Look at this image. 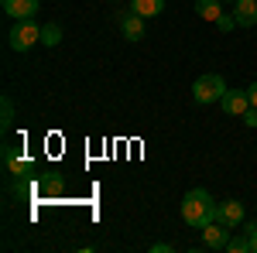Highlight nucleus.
I'll return each instance as SVG.
<instances>
[{
    "instance_id": "obj_10",
    "label": "nucleus",
    "mask_w": 257,
    "mask_h": 253,
    "mask_svg": "<svg viewBox=\"0 0 257 253\" xmlns=\"http://www.w3.org/2000/svg\"><path fill=\"white\" fill-rule=\"evenodd\" d=\"M120 31H123V38H127V41H141V38H144V18L134 14V11L123 14V18H120Z\"/></svg>"
},
{
    "instance_id": "obj_4",
    "label": "nucleus",
    "mask_w": 257,
    "mask_h": 253,
    "mask_svg": "<svg viewBox=\"0 0 257 253\" xmlns=\"http://www.w3.org/2000/svg\"><path fill=\"white\" fill-rule=\"evenodd\" d=\"M243 202L240 198H223V202H216V222H223V226H230V229H237L240 222H243Z\"/></svg>"
},
{
    "instance_id": "obj_17",
    "label": "nucleus",
    "mask_w": 257,
    "mask_h": 253,
    "mask_svg": "<svg viewBox=\"0 0 257 253\" xmlns=\"http://www.w3.org/2000/svg\"><path fill=\"white\" fill-rule=\"evenodd\" d=\"M216 28L226 35V31H233V28H237V18H233V14H219V18H216Z\"/></svg>"
},
{
    "instance_id": "obj_11",
    "label": "nucleus",
    "mask_w": 257,
    "mask_h": 253,
    "mask_svg": "<svg viewBox=\"0 0 257 253\" xmlns=\"http://www.w3.org/2000/svg\"><path fill=\"white\" fill-rule=\"evenodd\" d=\"M131 11L141 18H158L165 11V0H131Z\"/></svg>"
},
{
    "instance_id": "obj_5",
    "label": "nucleus",
    "mask_w": 257,
    "mask_h": 253,
    "mask_svg": "<svg viewBox=\"0 0 257 253\" xmlns=\"http://www.w3.org/2000/svg\"><path fill=\"white\" fill-rule=\"evenodd\" d=\"M4 14L14 21H31L35 14L41 11V0H0Z\"/></svg>"
},
{
    "instance_id": "obj_22",
    "label": "nucleus",
    "mask_w": 257,
    "mask_h": 253,
    "mask_svg": "<svg viewBox=\"0 0 257 253\" xmlns=\"http://www.w3.org/2000/svg\"><path fill=\"white\" fill-rule=\"evenodd\" d=\"M223 4H237V0H223Z\"/></svg>"
},
{
    "instance_id": "obj_15",
    "label": "nucleus",
    "mask_w": 257,
    "mask_h": 253,
    "mask_svg": "<svg viewBox=\"0 0 257 253\" xmlns=\"http://www.w3.org/2000/svg\"><path fill=\"white\" fill-rule=\"evenodd\" d=\"M0 110H4V120H0V127H4V130H11V127H14V99L4 96V99H0Z\"/></svg>"
},
{
    "instance_id": "obj_2",
    "label": "nucleus",
    "mask_w": 257,
    "mask_h": 253,
    "mask_svg": "<svg viewBox=\"0 0 257 253\" xmlns=\"http://www.w3.org/2000/svg\"><path fill=\"white\" fill-rule=\"evenodd\" d=\"M223 96H226V82H223L219 72H206V76H199L192 82V99H196L199 106H213Z\"/></svg>"
},
{
    "instance_id": "obj_3",
    "label": "nucleus",
    "mask_w": 257,
    "mask_h": 253,
    "mask_svg": "<svg viewBox=\"0 0 257 253\" xmlns=\"http://www.w3.org/2000/svg\"><path fill=\"white\" fill-rule=\"evenodd\" d=\"M7 45H11L14 52H28V48L41 45V24H35V18L18 21V24L11 28V35H7Z\"/></svg>"
},
{
    "instance_id": "obj_6",
    "label": "nucleus",
    "mask_w": 257,
    "mask_h": 253,
    "mask_svg": "<svg viewBox=\"0 0 257 253\" xmlns=\"http://www.w3.org/2000/svg\"><path fill=\"white\" fill-rule=\"evenodd\" d=\"M219 106H223V113H230V117H243V113L250 110V96H247V89H226V96L219 99Z\"/></svg>"
},
{
    "instance_id": "obj_9",
    "label": "nucleus",
    "mask_w": 257,
    "mask_h": 253,
    "mask_svg": "<svg viewBox=\"0 0 257 253\" xmlns=\"http://www.w3.org/2000/svg\"><path fill=\"white\" fill-rule=\"evenodd\" d=\"M233 18H237V28H254L257 24V0H237L233 4Z\"/></svg>"
},
{
    "instance_id": "obj_19",
    "label": "nucleus",
    "mask_w": 257,
    "mask_h": 253,
    "mask_svg": "<svg viewBox=\"0 0 257 253\" xmlns=\"http://www.w3.org/2000/svg\"><path fill=\"white\" fill-rule=\"evenodd\" d=\"M243 233L250 236V246H254V253H257V222H243Z\"/></svg>"
},
{
    "instance_id": "obj_13",
    "label": "nucleus",
    "mask_w": 257,
    "mask_h": 253,
    "mask_svg": "<svg viewBox=\"0 0 257 253\" xmlns=\"http://www.w3.org/2000/svg\"><path fill=\"white\" fill-rule=\"evenodd\" d=\"M41 45H45V48L62 45V28L59 24H41Z\"/></svg>"
},
{
    "instance_id": "obj_14",
    "label": "nucleus",
    "mask_w": 257,
    "mask_h": 253,
    "mask_svg": "<svg viewBox=\"0 0 257 253\" xmlns=\"http://www.w3.org/2000/svg\"><path fill=\"white\" fill-rule=\"evenodd\" d=\"M226 250H230V253H254V246H250V236L240 229V236H230Z\"/></svg>"
},
{
    "instance_id": "obj_7",
    "label": "nucleus",
    "mask_w": 257,
    "mask_h": 253,
    "mask_svg": "<svg viewBox=\"0 0 257 253\" xmlns=\"http://www.w3.org/2000/svg\"><path fill=\"white\" fill-rule=\"evenodd\" d=\"M202 243L209 246V250H226V243H230V226H223V222H209L206 229H202Z\"/></svg>"
},
{
    "instance_id": "obj_18",
    "label": "nucleus",
    "mask_w": 257,
    "mask_h": 253,
    "mask_svg": "<svg viewBox=\"0 0 257 253\" xmlns=\"http://www.w3.org/2000/svg\"><path fill=\"white\" fill-rule=\"evenodd\" d=\"M243 123H247V127H250V130H257V106H250V110H247V113H243Z\"/></svg>"
},
{
    "instance_id": "obj_21",
    "label": "nucleus",
    "mask_w": 257,
    "mask_h": 253,
    "mask_svg": "<svg viewBox=\"0 0 257 253\" xmlns=\"http://www.w3.org/2000/svg\"><path fill=\"white\" fill-rule=\"evenodd\" d=\"M247 96H250V106H257V82L247 86Z\"/></svg>"
},
{
    "instance_id": "obj_16",
    "label": "nucleus",
    "mask_w": 257,
    "mask_h": 253,
    "mask_svg": "<svg viewBox=\"0 0 257 253\" xmlns=\"http://www.w3.org/2000/svg\"><path fill=\"white\" fill-rule=\"evenodd\" d=\"M41 192H48V195H59L62 192V175H59V171H52V175L41 181Z\"/></svg>"
},
{
    "instance_id": "obj_20",
    "label": "nucleus",
    "mask_w": 257,
    "mask_h": 253,
    "mask_svg": "<svg viewBox=\"0 0 257 253\" xmlns=\"http://www.w3.org/2000/svg\"><path fill=\"white\" fill-rule=\"evenodd\" d=\"M172 250H175L172 243H155V246H151V253H172Z\"/></svg>"
},
{
    "instance_id": "obj_12",
    "label": "nucleus",
    "mask_w": 257,
    "mask_h": 253,
    "mask_svg": "<svg viewBox=\"0 0 257 253\" xmlns=\"http://www.w3.org/2000/svg\"><path fill=\"white\" fill-rule=\"evenodd\" d=\"M196 14L202 21H213L216 24V18L223 14V0H196Z\"/></svg>"
},
{
    "instance_id": "obj_8",
    "label": "nucleus",
    "mask_w": 257,
    "mask_h": 253,
    "mask_svg": "<svg viewBox=\"0 0 257 253\" xmlns=\"http://www.w3.org/2000/svg\"><path fill=\"white\" fill-rule=\"evenodd\" d=\"M4 164H7L11 175H31L35 171V164L24 154H18V147H4Z\"/></svg>"
},
{
    "instance_id": "obj_1",
    "label": "nucleus",
    "mask_w": 257,
    "mask_h": 253,
    "mask_svg": "<svg viewBox=\"0 0 257 253\" xmlns=\"http://www.w3.org/2000/svg\"><path fill=\"white\" fill-rule=\"evenodd\" d=\"M182 219H185V226H192V229H206V226L216 219V202H213V195L206 192V188L185 192V198H182Z\"/></svg>"
}]
</instances>
